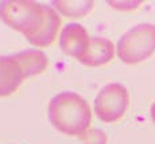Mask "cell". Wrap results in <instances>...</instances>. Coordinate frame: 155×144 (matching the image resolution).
<instances>
[{"label":"cell","mask_w":155,"mask_h":144,"mask_svg":"<svg viewBox=\"0 0 155 144\" xmlns=\"http://www.w3.org/2000/svg\"><path fill=\"white\" fill-rule=\"evenodd\" d=\"M49 120L61 133L81 139L91 125L92 110L86 100L80 94L62 92L50 101Z\"/></svg>","instance_id":"6da1fadb"},{"label":"cell","mask_w":155,"mask_h":144,"mask_svg":"<svg viewBox=\"0 0 155 144\" xmlns=\"http://www.w3.org/2000/svg\"><path fill=\"white\" fill-rule=\"evenodd\" d=\"M130 105L128 90L120 83L104 86L94 100V113L101 121L115 123L127 112Z\"/></svg>","instance_id":"277c9868"},{"label":"cell","mask_w":155,"mask_h":144,"mask_svg":"<svg viewBox=\"0 0 155 144\" xmlns=\"http://www.w3.org/2000/svg\"><path fill=\"white\" fill-rule=\"evenodd\" d=\"M54 7L68 18L85 16L93 8V2H54Z\"/></svg>","instance_id":"30bf717a"},{"label":"cell","mask_w":155,"mask_h":144,"mask_svg":"<svg viewBox=\"0 0 155 144\" xmlns=\"http://www.w3.org/2000/svg\"><path fill=\"white\" fill-rule=\"evenodd\" d=\"M81 139L85 140L86 144H107V136L99 129L88 131Z\"/></svg>","instance_id":"8fae6325"},{"label":"cell","mask_w":155,"mask_h":144,"mask_svg":"<svg viewBox=\"0 0 155 144\" xmlns=\"http://www.w3.org/2000/svg\"><path fill=\"white\" fill-rule=\"evenodd\" d=\"M116 50L124 64L143 62L155 53V26L150 23L135 26L119 39Z\"/></svg>","instance_id":"3957f363"},{"label":"cell","mask_w":155,"mask_h":144,"mask_svg":"<svg viewBox=\"0 0 155 144\" xmlns=\"http://www.w3.org/2000/svg\"><path fill=\"white\" fill-rule=\"evenodd\" d=\"M151 117H153V121L155 123V103L153 104V106H151Z\"/></svg>","instance_id":"7c38bea8"},{"label":"cell","mask_w":155,"mask_h":144,"mask_svg":"<svg viewBox=\"0 0 155 144\" xmlns=\"http://www.w3.org/2000/svg\"><path fill=\"white\" fill-rule=\"evenodd\" d=\"M28 77L18 54L0 55V97L11 96Z\"/></svg>","instance_id":"5b68a950"},{"label":"cell","mask_w":155,"mask_h":144,"mask_svg":"<svg viewBox=\"0 0 155 144\" xmlns=\"http://www.w3.org/2000/svg\"><path fill=\"white\" fill-rule=\"evenodd\" d=\"M91 38L88 31L78 23H69L62 28L61 37H59V46L61 50L66 55L81 61L82 57L88 51Z\"/></svg>","instance_id":"8992f818"},{"label":"cell","mask_w":155,"mask_h":144,"mask_svg":"<svg viewBox=\"0 0 155 144\" xmlns=\"http://www.w3.org/2000/svg\"><path fill=\"white\" fill-rule=\"evenodd\" d=\"M59 26H61L59 15L57 14L54 8H51L50 5H46V23H45L42 31L30 42V44H32L35 47H47L50 44H53L57 35H58Z\"/></svg>","instance_id":"ba28073f"},{"label":"cell","mask_w":155,"mask_h":144,"mask_svg":"<svg viewBox=\"0 0 155 144\" xmlns=\"http://www.w3.org/2000/svg\"><path fill=\"white\" fill-rule=\"evenodd\" d=\"M18 57L22 61L28 77L38 76V74L43 73L47 67V57L41 50H25L22 53H18Z\"/></svg>","instance_id":"9c48e42d"},{"label":"cell","mask_w":155,"mask_h":144,"mask_svg":"<svg viewBox=\"0 0 155 144\" xmlns=\"http://www.w3.org/2000/svg\"><path fill=\"white\" fill-rule=\"evenodd\" d=\"M113 57H115V44L109 39L94 37L91 38L88 51L80 62L88 67H100L109 64Z\"/></svg>","instance_id":"52a82bcc"},{"label":"cell","mask_w":155,"mask_h":144,"mask_svg":"<svg viewBox=\"0 0 155 144\" xmlns=\"http://www.w3.org/2000/svg\"><path fill=\"white\" fill-rule=\"evenodd\" d=\"M0 18L8 27L22 32L31 42L46 23V4L27 0H10L0 3Z\"/></svg>","instance_id":"7a4b0ae2"}]
</instances>
